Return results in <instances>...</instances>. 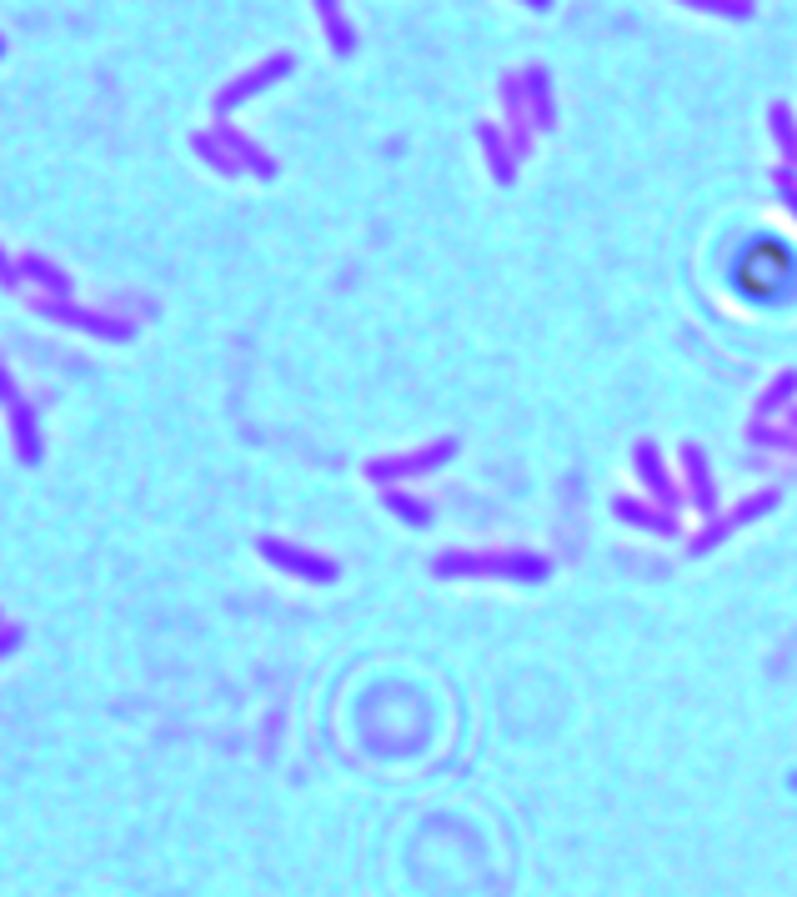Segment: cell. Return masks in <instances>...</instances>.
Here are the masks:
<instances>
[{
  "instance_id": "3",
  "label": "cell",
  "mask_w": 797,
  "mask_h": 897,
  "mask_svg": "<svg viewBox=\"0 0 797 897\" xmlns=\"http://www.w3.org/2000/svg\"><path fill=\"white\" fill-rule=\"evenodd\" d=\"M456 452H462L456 436H436V442L416 446V452H396V456H376V462H366V476H372L376 486H402V482H412V476L442 472Z\"/></svg>"
},
{
  "instance_id": "1",
  "label": "cell",
  "mask_w": 797,
  "mask_h": 897,
  "mask_svg": "<svg viewBox=\"0 0 797 897\" xmlns=\"http://www.w3.org/2000/svg\"><path fill=\"white\" fill-rule=\"evenodd\" d=\"M442 582H522L537 586L552 576V562L542 552H522V546H496V552H442L432 562Z\"/></svg>"
},
{
  "instance_id": "14",
  "label": "cell",
  "mask_w": 797,
  "mask_h": 897,
  "mask_svg": "<svg viewBox=\"0 0 797 897\" xmlns=\"http://www.w3.org/2000/svg\"><path fill=\"white\" fill-rule=\"evenodd\" d=\"M322 11H326V31H332L336 51H352V31H346L342 16H336V0H322Z\"/></svg>"
},
{
  "instance_id": "5",
  "label": "cell",
  "mask_w": 797,
  "mask_h": 897,
  "mask_svg": "<svg viewBox=\"0 0 797 897\" xmlns=\"http://www.w3.org/2000/svg\"><path fill=\"white\" fill-rule=\"evenodd\" d=\"M632 476H637V486H642L657 506H667V512H682V496H677V482H672V472H667V456L657 452L652 442H637L632 446Z\"/></svg>"
},
{
  "instance_id": "12",
  "label": "cell",
  "mask_w": 797,
  "mask_h": 897,
  "mask_svg": "<svg viewBox=\"0 0 797 897\" xmlns=\"http://www.w3.org/2000/svg\"><path fill=\"white\" fill-rule=\"evenodd\" d=\"M747 436H752L757 446H767V452H793L797 456V432H767V426L752 422V432H747Z\"/></svg>"
},
{
  "instance_id": "16",
  "label": "cell",
  "mask_w": 797,
  "mask_h": 897,
  "mask_svg": "<svg viewBox=\"0 0 797 897\" xmlns=\"http://www.w3.org/2000/svg\"><path fill=\"white\" fill-rule=\"evenodd\" d=\"M787 422H793V432H797V406H793V412H787Z\"/></svg>"
},
{
  "instance_id": "7",
  "label": "cell",
  "mask_w": 797,
  "mask_h": 897,
  "mask_svg": "<svg viewBox=\"0 0 797 897\" xmlns=\"http://www.w3.org/2000/svg\"><path fill=\"white\" fill-rule=\"evenodd\" d=\"M682 476H687V502H692L702 516H717V476H712V466H707L702 446H692V442L682 446Z\"/></svg>"
},
{
  "instance_id": "4",
  "label": "cell",
  "mask_w": 797,
  "mask_h": 897,
  "mask_svg": "<svg viewBox=\"0 0 797 897\" xmlns=\"http://www.w3.org/2000/svg\"><path fill=\"white\" fill-rule=\"evenodd\" d=\"M256 552H262V562H272L276 572L296 576V582L332 586L336 576H342V562H332V556H322V552H306V546H296V542H282V536H262Z\"/></svg>"
},
{
  "instance_id": "10",
  "label": "cell",
  "mask_w": 797,
  "mask_h": 897,
  "mask_svg": "<svg viewBox=\"0 0 797 897\" xmlns=\"http://www.w3.org/2000/svg\"><path fill=\"white\" fill-rule=\"evenodd\" d=\"M382 506L406 526H432V516H436L432 502L416 496V492H406V486H382Z\"/></svg>"
},
{
  "instance_id": "13",
  "label": "cell",
  "mask_w": 797,
  "mask_h": 897,
  "mask_svg": "<svg viewBox=\"0 0 797 897\" xmlns=\"http://www.w3.org/2000/svg\"><path fill=\"white\" fill-rule=\"evenodd\" d=\"M26 276H36V282H46V286H51V292H71V286H66V276L61 272H56V266H46L41 262V256H26Z\"/></svg>"
},
{
  "instance_id": "11",
  "label": "cell",
  "mask_w": 797,
  "mask_h": 897,
  "mask_svg": "<svg viewBox=\"0 0 797 897\" xmlns=\"http://www.w3.org/2000/svg\"><path fill=\"white\" fill-rule=\"evenodd\" d=\"M286 66H292V61H286V56H276V61H266L262 71H252V76H242V81H232V86H226V91L216 96V106H222V111H232V106H242L246 96H256V91H262V86H272L276 76H286Z\"/></svg>"
},
{
  "instance_id": "8",
  "label": "cell",
  "mask_w": 797,
  "mask_h": 897,
  "mask_svg": "<svg viewBox=\"0 0 797 897\" xmlns=\"http://www.w3.org/2000/svg\"><path fill=\"white\" fill-rule=\"evenodd\" d=\"M41 312L56 316V322H66V326H81V332L106 336V342H131L136 336V326L116 322V316H101V312H76V306H56V302H41Z\"/></svg>"
},
{
  "instance_id": "15",
  "label": "cell",
  "mask_w": 797,
  "mask_h": 897,
  "mask_svg": "<svg viewBox=\"0 0 797 897\" xmlns=\"http://www.w3.org/2000/svg\"><path fill=\"white\" fill-rule=\"evenodd\" d=\"M0 402H6V406L21 402V392H16V382H11V372H6V366H0Z\"/></svg>"
},
{
  "instance_id": "9",
  "label": "cell",
  "mask_w": 797,
  "mask_h": 897,
  "mask_svg": "<svg viewBox=\"0 0 797 897\" xmlns=\"http://www.w3.org/2000/svg\"><path fill=\"white\" fill-rule=\"evenodd\" d=\"M797 406V372H777L773 382L762 386V396H757V426L762 422H777V416H787Z\"/></svg>"
},
{
  "instance_id": "6",
  "label": "cell",
  "mask_w": 797,
  "mask_h": 897,
  "mask_svg": "<svg viewBox=\"0 0 797 897\" xmlns=\"http://www.w3.org/2000/svg\"><path fill=\"white\" fill-rule=\"evenodd\" d=\"M612 516L622 526H637V532L647 536H682V522H677V512H667V506L657 502H642V496L632 492H617L612 496Z\"/></svg>"
},
{
  "instance_id": "2",
  "label": "cell",
  "mask_w": 797,
  "mask_h": 897,
  "mask_svg": "<svg viewBox=\"0 0 797 897\" xmlns=\"http://www.w3.org/2000/svg\"><path fill=\"white\" fill-rule=\"evenodd\" d=\"M777 502L783 496L767 486V492H752V496H742V502H732V506H722L717 516H707L702 526H697L692 536H687V552L692 556H707V552H717V546L727 542V536H737L742 526H752L757 516H767V512H777Z\"/></svg>"
}]
</instances>
